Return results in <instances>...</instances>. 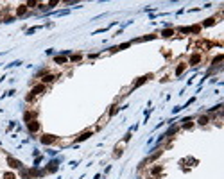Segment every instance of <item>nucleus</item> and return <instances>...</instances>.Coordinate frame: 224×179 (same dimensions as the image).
<instances>
[{"mask_svg":"<svg viewBox=\"0 0 224 179\" xmlns=\"http://www.w3.org/2000/svg\"><path fill=\"white\" fill-rule=\"evenodd\" d=\"M185 68H187V63H181V65H179V66L176 68V75L179 77V75H181V74L185 72Z\"/></svg>","mask_w":224,"mask_h":179,"instance_id":"dca6fc26","label":"nucleus"},{"mask_svg":"<svg viewBox=\"0 0 224 179\" xmlns=\"http://www.w3.org/2000/svg\"><path fill=\"white\" fill-rule=\"evenodd\" d=\"M215 22H217V18H215V16L206 18V20L203 22V25H201V27H212V25H215Z\"/></svg>","mask_w":224,"mask_h":179,"instance_id":"4468645a","label":"nucleus"},{"mask_svg":"<svg viewBox=\"0 0 224 179\" xmlns=\"http://www.w3.org/2000/svg\"><path fill=\"white\" fill-rule=\"evenodd\" d=\"M27 131H29L31 134H34V133H38V131H39V122H38V118H34V120L27 122Z\"/></svg>","mask_w":224,"mask_h":179,"instance_id":"20e7f679","label":"nucleus"},{"mask_svg":"<svg viewBox=\"0 0 224 179\" xmlns=\"http://www.w3.org/2000/svg\"><path fill=\"white\" fill-rule=\"evenodd\" d=\"M54 61H56L57 65H65V63H66V57H65V56H56Z\"/></svg>","mask_w":224,"mask_h":179,"instance_id":"a211bd4d","label":"nucleus"},{"mask_svg":"<svg viewBox=\"0 0 224 179\" xmlns=\"http://www.w3.org/2000/svg\"><path fill=\"white\" fill-rule=\"evenodd\" d=\"M199 29H201L199 25H192V27H181V29H179V32H181V34H192V32L196 34V32H199Z\"/></svg>","mask_w":224,"mask_h":179,"instance_id":"0eeeda50","label":"nucleus"},{"mask_svg":"<svg viewBox=\"0 0 224 179\" xmlns=\"http://www.w3.org/2000/svg\"><path fill=\"white\" fill-rule=\"evenodd\" d=\"M36 118V111H25V115H23V122L27 124V122H31V120H34Z\"/></svg>","mask_w":224,"mask_h":179,"instance_id":"f8f14e48","label":"nucleus"},{"mask_svg":"<svg viewBox=\"0 0 224 179\" xmlns=\"http://www.w3.org/2000/svg\"><path fill=\"white\" fill-rule=\"evenodd\" d=\"M45 90H47L45 84H38V86H34V88L31 90V93L27 95V102H31L32 99H36V97H39L41 93H45Z\"/></svg>","mask_w":224,"mask_h":179,"instance_id":"f257e3e1","label":"nucleus"},{"mask_svg":"<svg viewBox=\"0 0 224 179\" xmlns=\"http://www.w3.org/2000/svg\"><path fill=\"white\" fill-rule=\"evenodd\" d=\"M161 170H163V167H161V165H158V167H153V169H151V176L156 179L160 174H161Z\"/></svg>","mask_w":224,"mask_h":179,"instance_id":"ddd939ff","label":"nucleus"},{"mask_svg":"<svg viewBox=\"0 0 224 179\" xmlns=\"http://www.w3.org/2000/svg\"><path fill=\"white\" fill-rule=\"evenodd\" d=\"M18 65H22V61H13V63L7 65V68H11V66H18Z\"/></svg>","mask_w":224,"mask_h":179,"instance_id":"412c9836","label":"nucleus"},{"mask_svg":"<svg viewBox=\"0 0 224 179\" xmlns=\"http://www.w3.org/2000/svg\"><path fill=\"white\" fill-rule=\"evenodd\" d=\"M38 29H39V27H31V29H29V30H27V34H32V32H36V30H38Z\"/></svg>","mask_w":224,"mask_h":179,"instance_id":"4be33fe9","label":"nucleus"},{"mask_svg":"<svg viewBox=\"0 0 224 179\" xmlns=\"http://www.w3.org/2000/svg\"><path fill=\"white\" fill-rule=\"evenodd\" d=\"M208 122H210V115H203V117L197 118V124H199V126H206Z\"/></svg>","mask_w":224,"mask_h":179,"instance_id":"2eb2a0df","label":"nucleus"},{"mask_svg":"<svg viewBox=\"0 0 224 179\" xmlns=\"http://www.w3.org/2000/svg\"><path fill=\"white\" fill-rule=\"evenodd\" d=\"M4 179H16V176H14L13 172H5V174H4Z\"/></svg>","mask_w":224,"mask_h":179,"instance_id":"aec40b11","label":"nucleus"},{"mask_svg":"<svg viewBox=\"0 0 224 179\" xmlns=\"http://www.w3.org/2000/svg\"><path fill=\"white\" fill-rule=\"evenodd\" d=\"M92 134H93V131H84L83 134H79V136L75 138V142H77V143H81V142H84V140H88V138H90Z\"/></svg>","mask_w":224,"mask_h":179,"instance_id":"9b49d317","label":"nucleus"},{"mask_svg":"<svg viewBox=\"0 0 224 179\" xmlns=\"http://www.w3.org/2000/svg\"><path fill=\"white\" fill-rule=\"evenodd\" d=\"M39 142H41L43 145H52V143L57 142V136H54V134H41Z\"/></svg>","mask_w":224,"mask_h":179,"instance_id":"7ed1b4c3","label":"nucleus"},{"mask_svg":"<svg viewBox=\"0 0 224 179\" xmlns=\"http://www.w3.org/2000/svg\"><path fill=\"white\" fill-rule=\"evenodd\" d=\"M56 79H57V75H56V74H48V72H47V74H45V75L41 77V84H45V86H47V84L54 82Z\"/></svg>","mask_w":224,"mask_h":179,"instance_id":"423d86ee","label":"nucleus"},{"mask_svg":"<svg viewBox=\"0 0 224 179\" xmlns=\"http://www.w3.org/2000/svg\"><path fill=\"white\" fill-rule=\"evenodd\" d=\"M201 61H203V56H201L199 52H194V54L190 56V59H188V65H194V66H197Z\"/></svg>","mask_w":224,"mask_h":179,"instance_id":"39448f33","label":"nucleus"},{"mask_svg":"<svg viewBox=\"0 0 224 179\" xmlns=\"http://www.w3.org/2000/svg\"><path fill=\"white\" fill-rule=\"evenodd\" d=\"M27 13H29V7H27L25 4H20L18 9H16V16H25Z\"/></svg>","mask_w":224,"mask_h":179,"instance_id":"1a4fd4ad","label":"nucleus"},{"mask_svg":"<svg viewBox=\"0 0 224 179\" xmlns=\"http://www.w3.org/2000/svg\"><path fill=\"white\" fill-rule=\"evenodd\" d=\"M7 163H9V167L11 169H22L23 167V163L22 161H18L16 158H13V156H7Z\"/></svg>","mask_w":224,"mask_h":179,"instance_id":"6e6552de","label":"nucleus"},{"mask_svg":"<svg viewBox=\"0 0 224 179\" xmlns=\"http://www.w3.org/2000/svg\"><path fill=\"white\" fill-rule=\"evenodd\" d=\"M174 34V29H165V30H161V36L163 38H170Z\"/></svg>","mask_w":224,"mask_h":179,"instance_id":"f3484780","label":"nucleus"},{"mask_svg":"<svg viewBox=\"0 0 224 179\" xmlns=\"http://www.w3.org/2000/svg\"><path fill=\"white\" fill-rule=\"evenodd\" d=\"M81 59H83L81 54H72V56H70V61H72V63H77V61H81Z\"/></svg>","mask_w":224,"mask_h":179,"instance_id":"6ab92c4d","label":"nucleus"},{"mask_svg":"<svg viewBox=\"0 0 224 179\" xmlns=\"http://www.w3.org/2000/svg\"><path fill=\"white\" fill-rule=\"evenodd\" d=\"M59 161H61L59 158H57V160H50L48 165L45 167V172H47V174H54V172H57V169H59Z\"/></svg>","mask_w":224,"mask_h":179,"instance_id":"f03ea898","label":"nucleus"},{"mask_svg":"<svg viewBox=\"0 0 224 179\" xmlns=\"http://www.w3.org/2000/svg\"><path fill=\"white\" fill-rule=\"evenodd\" d=\"M147 79H151V75H144V77H140L138 81H135V82H133V86H131V90H135V88H138V86H142L144 82H147Z\"/></svg>","mask_w":224,"mask_h":179,"instance_id":"9d476101","label":"nucleus"}]
</instances>
